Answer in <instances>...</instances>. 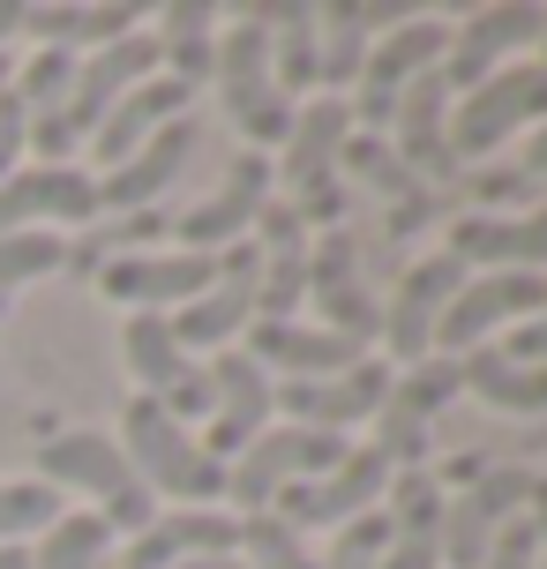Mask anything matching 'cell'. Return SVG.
<instances>
[{
  "label": "cell",
  "mask_w": 547,
  "mask_h": 569,
  "mask_svg": "<svg viewBox=\"0 0 547 569\" xmlns=\"http://www.w3.org/2000/svg\"><path fill=\"white\" fill-rule=\"evenodd\" d=\"M346 142H352V106L346 98H322L316 90L308 106H292V128H286V142H278V158H270V188H278V202H286L308 232L346 226V172H338Z\"/></svg>",
  "instance_id": "obj_1"
},
{
  "label": "cell",
  "mask_w": 547,
  "mask_h": 569,
  "mask_svg": "<svg viewBox=\"0 0 547 569\" xmlns=\"http://www.w3.org/2000/svg\"><path fill=\"white\" fill-rule=\"evenodd\" d=\"M113 442H120V457H128V472L150 487L158 510H226V465L202 457V442L166 412V405L128 398Z\"/></svg>",
  "instance_id": "obj_2"
},
{
  "label": "cell",
  "mask_w": 547,
  "mask_h": 569,
  "mask_svg": "<svg viewBox=\"0 0 547 569\" xmlns=\"http://www.w3.org/2000/svg\"><path fill=\"white\" fill-rule=\"evenodd\" d=\"M38 487H53L60 502H76V510H98L113 525V540L128 532H143L158 502H150V487L128 472V457H120L113 435H98V427H60L38 442Z\"/></svg>",
  "instance_id": "obj_3"
},
{
  "label": "cell",
  "mask_w": 547,
  "mask_h": 569,
  "mask_svg": "<svg viewBox=\"0 0 547 569\" xmlns=\"http://www.w3.org/2000/svg\"><path fill=\"white\" fill-rule=\"evenodd\" d=\"M210 83L226 98V120L240 128L248 150H278L292 128V98L270 83V0H248V8H232L226 23H218V68H210Z\"/></svg>",
  "instance_id": "obj_4"
},
{
  "label": "cell",
  "mask_w": 547,
  "mask_h": 569,
  "mask_svg": "<svg viewBox=\"0 0 547 569\" xmlns=\"http://www.w3.org/2000/svg\"><path fill=\"white\" fill-rule=\"evenodd\" d=\"M540 120H547V68L540 60H510L503 76L450 98V158H458V172L495 166V150L510 136H533Z\"/></svg>",
  "instance_id": "obj_5"
},
{
  "label": "cell",
  "mask_w": 547,
  "mask_h": 569,
  "mask_svg": "<svg viewBox=\"0 0 547 569\" xmlns=\"http://www.w3.org/2000/svg\"><path fill=\"white\" fill-rule=\"evenodd\" d=\"M352 442L346 435H316V427H286V420H270L248 442V450L226 465V510L232 517H256V510H270L286 487H300V480H322L338 457H346Z\"/></svg>",
  "instance_id": "obj_6"
},
{
  "label": "cell",
  "mask_w": 547,
  "mask_h": 569,
  "mask_svg": "<svg viewBox=\"0 0 547 569\" xmlns=\"http://www.w3.org/2000/svg\"><path fill=\"white\" fill-rule=\"evenodd\" d=\"M442 46H450V23L442 16H405V23L382 30L368 46V60H360V83L346 90L352 136H382L390 113H398V98H405V83H420V76L442 68Z\"/></svg>",
  "instance_id": "obj_7"
},
{
  "label": "cell",
  "mask_w": 547,
  "mask_h": 569,
  "mask_svg": "<svg viewBox=\"0 0 547 569\" xmlns=\"http://www.w3.org/2000/svg\"><path fill=\"white\" fill-rule=\"evenodd\" d=\"M308 315H316V330L360 345V352H375V338H382V300H375V284L360 278V240H352V226L322 232L316 248H308V300H300V322H308Z\"/></svg>",
  "instance_id": "obj_8"
},
{
  "label": "cell",
  "mask_w": 547,
  "mask_h": 569,
  "mask_svg": "<svg viewBox=\"0 0 547 569\" xmlns=\"http://www.w3.org/2000/svg\"><path fill=\"white\" fill-rule=\"evenodd\" d=\"M540 23H547V8H533V0H495V8H473L465 23H450V46H442V68H435V76H442V90L458 98V90L503 76L510 60H533Z\"/></svg>",
  "instance_id": "obj_9"
},
{
  "label": "cell",
  "mask_w": 547,
  "mask_h": 569,
  "mask_svg": "<svg viewBox=\"0 0 547 569\" xmlns=\"http://www.w3.org/2000/svg\"><path fill=\"white\" fill-rule=\"evenodd\" d=\"M270 196H278V188H270V158H262V150H240L226 166V180H218L196 210L166 218V248H180V256H226V248L248 240V226H256V210Z\"/></svg>",
  "instance_id": "obj_10"
},
{
  "label": "cell",
  "mask_w": 547,
  "mask_h": 569,
  "mask_svg": "<svg viewBox=\"0 0 547 569\" xmlns=\"http://www.w3.org/2000/svg\"><path fill=\"white\" fill-rule=\"evenodd\" d=\"M540 308H547V278H533V270L465 278L458 300H450L442 322H435V352H442V360H465V352L495 345V330H518V322H533Z\"/></svg>",
  "instance_id": "obj_11"
},
{
  "label": "cell",
  "mask_w": 547,
  "mask_h": 569,
  "mask_svg": "<svg viewBox=\"0 0 547 569\" xmlns=\"http://www.w3.org/2000/svg\"><path fill=\"white\" fill-rule=\"evenodd\" d=\"M525 495H533V472L525 465H480L473 480L442 502V569H480L488 562L495 532L525 517Z\"/></svg>",
  "instance_id": "obj_12"
},
{
  "label": "cell",
  "mask_w": 547,
  "mask_h": 569,
  "mask_svg": "<svg viewBox=\"0 0 547 569\" xmlns=\"http://www.w3.org/2000/svg\"><path fill=\"white\" fill-rule=\"evenodd\" d=\"M202 375H210V420L196 427V442H202V457H218V465H232V457L256 442L262 427L278 420V405H270V375L240 352V345H226V352H210L202 360Z\"/></svg>",
  "instance_id": "obj_13"
},
{
  "label": "cell",
  "mask_w": 547,
  "mask_h": 569,
  "mask_svg": "<svg viewBox=\"0 0 547 569\" xmlns=\"http://www.w3.org/2000/svg\"><path fill=\"white\" fill-rule=\"evenodd\" d=\"M338 172L360 180V188L375 196V210H382V240H390V248H405V240H420V232H435L442 218H450V196H435L428 180H412L382 136H352L346 158H338Z\"/></svg>",
  "instance_id": "obj_14"
},
{
  "label": "cell",
  "mask_w": 547,
  "mask_h": 569,
  "mask_svg": "<svg viewBox=\"0 0 547 569\" xmlns=\"http://www.w3.org/2000/svg\"><path fill=\"white\" fill-rule=\"evenodd\" d=\"M390 465L375 450H346L322 480H300V487H286L270 510L286 517L292 532L308 540V532H338V525H352V517H368V510H382V495H390Z\"/></svg>",
  "instance_id": "obj_15"
},
{
  "label": "cell",
  "mask_w": 547,
  "mask_h": 569,
  "mask_svg": "<svg viewBox=\"0 0 547 569\" xmlns=\"http://www.w3.org/2000/svg\"><path fill=\"white\" fill-rule=\"evenodd\" d=\"M60 226H106L98 180L83 166H16L0 180V232H60Z\"/></svg>",
  "instance_id": "obj_16"
},
{
  "label": "cell",
  "mask_w": 547,
  "mask_h": 569,
  "mask_svg": "<svg viewBox=\"0 0 547 569\" xmlns=\"http://www.w3.org/2000/svg\"><path fill=\"white\" fill-rule=\"evenodd\" d=\"M218 278V256H180V248H143V256H106L98 262V292L128 315H180L202 284Z\"/></svg>",
  "instance_id": "obj_17"
},
{
  "label": "cell",
  "mask_w": 547,
  "mask_h": 569,
  "mask_svg": "<svg viewBox=\"0 0 547 569\" xmlns=\"http://www.w3.org/2000/svg\"><path fill=\"white\" fill-rule=\"evenodd\" d=\"M465 278H473V270H458L442 248L420 256V262H405V278L390 284V300H382V352H390L398 368H412V360L435 352V322H442V308L458 300Z\"/></svg>",
  "instance_id": "obj_18"
},
{
  "label": "cell",
  "mask_w": 547,
  "mask_h": 569,
  "mask_svg": "<svg viewBox=\"0 0 547 569\" xmlns=\"http://www.w3.org/2000/svg\"><path fill=\"white\" fill-rule=\"evenodd\" d=\"M442 256L473 270V278H495V270H533L547 278V202L540 210H518V218H473V210H450L442 218Z\"/></svg>",
  "instance_id": "obj_19"
},
{
  "label": "cell",
  "mask_w": 547,
  "mask_h": 569,
  "mask_svg": "<svg viewBox=\"0 0 547 569\" xmlns=\"http://www.w3.org/2000/svg\"><path fill=\"white\" fill-rule=\"evenodd\" d=\"M166 322H173V338H180V352H188V360L240 345V330L256 322V248H248V240H240V248H226V256H218V278L202 284L180 315H166Z\"/></svg>",
  "instance_id": "obj_20"
},
{
  "label": "cell",
  "mask_w": 547,
  "mask_h": 569,
  "mask_svg": "<svg viewBox=\"0 0 547 569\" xmlns=\"http://www.w3.org/2000/svg\"><path fill=\"white\" fill-rule=\"evenodd\" d=\"M390 398V360H360L346 375H322V382H278L270 405L286 427H316V435H352L375 420V405Z\"/></svg>",
  "instance_id": "obj_21"
},
{
  "label": "cell",
  "mask_w": 547,
  "mask_h": 569,
  "mask_svg": "<svg viewBox=\"0 0 547 569\" xmlns=\"http://www.w3.org/2000/svg\"><path fill=\"white\" fill-rule=\"evenodd\" d=\"M248 248H256V322H292L300 300H308V248H316V232L270 196L256 210V226H248Z\"/></svg>",
  "instance_id": "obj_22"
},
{
  "label": "cell",
  "mask_w": 547,
  "mask_h": 569,
  "mask_svg": "<svg viewBox=\"0 0 547 569\" xmlns=\"http://www.w3.org/2000/svg\"><path fill=\"white\" fill-rule=\"evenodd\" d=\"M382 142L398 150V166L412 180H428L435 196H450L458 188V158H450V90L442 76H420V83H405L398 113L382 128Z\"/></svg>",
  "instance_id": "obj_23"
},
{
  "label": "cell",
  "mask_w": 547,
  "mask_h": 569,
  "mask_svg": "<svg viewBox=\"0 0 547 569\" xmlns=\"http://www.w3.org/2000/svg\"><path fill=\"white\" fill-rule=\"evenodd\" d=\"M240 352H248L270 382H322V375H346V368L368 360L360 345L330 338V330L300 322V315H292V322H248V330H240Z\"/></svg>",
  "instance_id": "obj_24"
},
{
  "label": "cell",
  "mask_w": 547,
  "mask_h": 569,
  "mask_svg": "<svg viewBox=\"0 0 547 569\" xmlns=\"http://www.w3.org/2000/svg\"><path fill=\"white\" fill-rule=\"evenodd\" d=\"M196 113H180V120H166L158 136L128 158V166H113V172H90L98 180V210H120V218H136V210H158V196L173 188L180 172H188V158H196Z\"/></svg>",
  "instance_id": "obj_25"
},
{
  "label": "cell",
  "mask_w": 547,
  "mask_h": 569,
  "mask_svg": "<svg viewBox=\"0 0 547 569\" xmlns=\"http://www.w3.org/2000/svg\"><path fill=\"white\" fill-rule=\"evenodd\" d=\"M442 472L420 465V472H398L390 495H382V517H390V547L375 569H442Z\"/></svg>",
  "instance_id": "obj_26"
},
{
  "label": "cell",
  "mask_w": 547,
  "mask_h": 569,
  "mask_svg": "<svg viewBox=\"0 0 547 569\" xmlns=\"http://www.w3.org/2000/svg\"><path fill=\"white\" fill-rule=\"evenodd\" d=\"M308 23H316V90H322V98H346V90L360 83V60H368V46H375L390 23H405V8L322 0V8H308Z\"/></svg>",
  "instance_id": "obj_27"
},
{
  "label": "cell",
  "mask_w": 547,
  "mask_h": 569,
  "mask_svg": "<svg viewBox=\"0 0 547 569\" xmlns=\"http://www.w3.org/2000/svg\"><path fill=\"white\" fill-rule=\"evenodd\" d=\"M180 113H196V90H180L166 68L158 76H143V83L120 98L113 113L98 120V136H90V158H98V172H113V166H128L136 150H143L166 120H180Z\"/></svg>",
  "instance_id": "obj_28"
},
{
  "label": "cell",
  "mask_w": 547,
  "mask_h": 569,
  "mask_svg": "<svg viewBox=\"0 0 547 569\" xmlns=\"http://www.w3.org/2000/svg\"><path fill=\"white\" fill-rule=\"evenodd\" d=\"M136 8L128 0H23V38L53 46V53H98L113 38H136Z\"/></svg>",
  "instance_id": "obj_29"
},
{
  "label": "cell",
  "mask_w": 547,
  "mask_h": 569,
  "mask_svg": "<svg viewBox=\"0 0 547 569\" xmlns=\"http://www.w3.org/2000/svg\"><path fill=\"white\" fill-rule=\"evenodd\" d=\"M232 540H240V517L232 510H158L128 540L120 569H180L196 555H232Z\"/></svg>",
  "instance_id": "obj_30"
},
{
  "label": "cell",
  "mask_w": 547,
  "mask_h": 569,
  "mask_svg": "<svg viewBox=\"0 0 547 569\" xmlns=\"http://www.w3.org/2000/svg\"><path fill=\"white\" fill-rule=\"evenodd\" d=\"M218 23H226V8H210V0H166V8H158V23H150L158 68H166L180 90L210 83V68H218Z\"/></svg>",
  "instance_id": "obj_31"
},
{
  "label": "cell",
  "mask_w": 547,
  "mask_h": 569,
  "mask_svg": "<svg viewBox=\"0 0 547 569\" xmlns=\"http://www.w3.org/2000/svg\"><path fill=\"white\" fill-rule=\"evenodd\" d=\"M458 375H465V398H480L503 420H547V368H518L495 345H480L458 360Z\"/></svg>",
  "instance_id": "obj_32"
},
{
  "label": "cell",
  "mask_w": 547,
  "mask_h": 569,
  "mask_svg": "<svg viewBox=\"0 0 547 569\" xmlns=\"http://www.w3.org/2000/svg\"><path fill=\"white\" fill-rule=\"evenodd\" d=\"M270 83L286 90L292 106L316 90V23L300 0H270Z\"/></svg>",
  "instance_id": "obj_33"
},
{
  "label": "cell",
  "mask_w": 547,
  "mask_h": 569,
  "mask_svg": "<svg viewBox=\"0 0 547 569\" xmlns=\"http://www.w3.org/2000/svg\"><path fill=\"white\" fill-rule=\"evenodd\" d=\"M540 180L525 166H465L458 188H450V210H473V218H518V210H540Z\"/></svg>",
  "instance_id": "obj_34"
},
{
  "label": "cell",
  "mask_w": 547,
  "mask_h": 569,
  "mask_svg": "<svg viewBox=\"0 0 547 569\" xmlns=\"http://www.w3.org/2000/svg\"><path fill=\"white\" fill-rule=\"evenodd\" d=\"M106 547H113V525L98 510H76V502H68V510L30 540V569H98Z\"/></svg>",
  "instance_id": "obj_35"
},
{
  "label": "cell",
  "mask_w": 547,
  "mask_h": 569,
  "mask_svg": "<svg viewBox=\"0 0 547 569\" xmlns=\"http://www.w3.org/2000/svg\"><path fill=\"white\" fill-rule=\"evenodd\" d=\"M232 555L248 569H316V547L292 532L278 510H256V517H240V540H232Z\"/></svg>",
  "instance_id": "obj_36"
},
{
  "label": "cell",
  "mask_w": 547,
  "mask_h": 569,
  "mask_svg": "<svg viewBox=\"0 0 547 569\" xmlns=\"http://www.w3.org/2000/svg\"><path fill=\"white\" fill-rule=\"evenodd\" d=\"M60 262H68V232H0V300L53 278Z\"/></svg>",
  "instance_id": "obj_37"
},
{
  "label": "cell",
  "mask_w": 547,
  "mask_h": 569,
  "mask_svg": "<svg viewBox=\"0 0 547 569\" xmlns=\"http://www.w3.org/2000/svg\"><path fill=\"white\" fill-rule=\"evenodd\" d=\"M68 510L53 487H38V480H0V547H30L53 517Z\"/></svg>",
  "instance_id": "obj_38"
},
{
  "label": "cell",
  "mask_w": 547,
  "mask_h": 569,
  "mask_svg": "<svg viewBox=\"0 0 547 569\" xmlns=\"http://www.w3.org/2000/svg\"><path fill=\"white\" fill-rule=\"evenodd\" d=\"M382 547H390V517L368 510V517H352V525L330 532V555H322L316 569H375V562H382Z\"/></svg>",
  "instance_id": "obj_39"
},
{
  "label": "cell",
  "mask_w": 547,
  "mask_h": 569,
  "mask_svg": "<svg viewBox=\"0 0 547 569\" xmlns=\"http://www.w3.org/2000/svg\"><path fill=\"white\" fill-rule=\"evenodd\" d=\"M16 166H30V120L16 106V90H0V180Z\"/></svg>",
  "instance_id": "obj_40"
},
{
  "label": "cell",
  "mask_w": 547,
  "mask_h": 569,
  "mask_svg": "<svg viewBox=\"0 0 547 569\" xmlns=\"http://www.w3.org/2000/svg\"><path fill=\"white\" fill-rule=\"evenodd\" d=\"M525 517H533V547H540V569H547V472H533V495H525Z\"/></svg>",
  "instance_id": "obj_41"
},
{
  "label": "cell",
  "mask_w": 547,
  "mask_h": 569,
  "mask_svg": "<svg viewBox=\"0 0 547 569\" xmlns=\"http://www.w3.org/2000/svg\"><path fill=\"white\" fill-rule=\"evenodd\" d=\"M518 166H525V172H533V180L547 188V120L533 128V136H525V158H518Z\"/></svg>",
  "instance_id": "obj_42"
},
{
  "label": "cell",
  "mask_w": 547,
  "mask_h": 569,
  "mask_svg": "<svg viewBox=\"0 0 547 569\" xmlns=\"http://www.w3.org/2000/svg\"><path fill=\"white\" fill-rule=\"evenodd\" d=\"M16 30H23V0H0V53L16 46Z\"/></svg>",
  "instance_id": "obj_43"
},
{
  "label": "cell",
  "mask_w": 547,
  "mask_h": 569,
  "mask_svg": "<svg viewBox=\"0 0 547 569\" xmlns=\"http://www.w3.org/2000/svg\"><path fill=\"white\" fill-rule=\"evenodd\" d=\"M180 569H248L240 555H196V562H180Z\"/></svg>",
  "instance_id": "obj_44"
},
{
  "label": "cell",
  "mask_w": 547,
  "mask_h": 569,
  "mask_svg": "<svg viewBox=\"0 0 547 569\" xmlns=\"http://www.w3.org/2000/svg\"><path fill=\"white\" fill-rule=\"evenodd\" d=\"M8 76H16V53H0V90H8Z\"/></svg>",
  "instance_id": "obj_45"
},
{
  "label": "cell",
  "mask_w": 547,
  "mask_h": 569,
  "mask_svg": "<svg viewBox=\"0 0 547 569\" xmlns=\"http://www.w3.org/2000/svg\"><path fill=\"white\" fill-rule=\"evenodd\" d=\"M533 60H540V68H547V23H540V46H533Z\"/></svg>",
  "instance_id": "obj_46"
}]
</instances>
